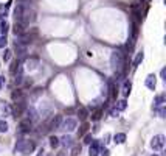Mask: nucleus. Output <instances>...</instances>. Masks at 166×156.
Here are the masks:
<instances>
[{
	"instance_id": "nucleus-1",
	"label": "nucleus",
	"mask_w": 166,
	"mask_h": 156,
	"mask_svg": "<svg viewBox=\"0 0 166 156\" xmlns=\"http://www.w3.org/2000/svg\"><path fill=\"white\" fill-rule=\"evenodd\" d=\"M110 66H112V69L118 73L123 72V67H124V55L121 53V51L115 50L112 56H110Z\"/></svg>"
},
{
	"instance_id": "nucleus-2",
	"label": "nucleus",
	"mask_w": 166,
	"mask_h": 156,
	"mask_svg": "<svg viewBox=\"0 0 166 156\" xmlns=\"http://www.w3.org/2000/svg\"><path fill=\"white\" fill-rule=\"evenodd\" d=\"M34 148H36V145H34L33 140L19 139L17 144H16V151H20V153H23V154H30V153H33Z\"/></svg>"
},
{
	"instance_id": "nucleus-3",
	"label": "nucleus",
	"mask_w": 166,
	"mask_h": 156,
	"mask_svg": "<svg viewBox=\"0 0 166 156\" xmlns=\"http://www.w3.org/2000/svg\"><path fill=\"white\" fill-rule=\"evenodd\" d=\"M76 126H78V122H76V119H73V117H67L65 120H62V123H61V129H64V131H75L76 129Z\"/></svg>"
},
{
	"instance_id": "nucleus-4",
	"label": "nucleus",
	"mask_w": 166,
	"mask_h": 156,
	"mask_svg": "<svg viewBox=\"0 0 166 156\" xmlns=\"http://www.w3.org/2000/svg\"><path fill=\"white\" fill-rule=\"evenodd\" d=\"M163 145H164V136L163 134H157V136L152 137V140H151L152 150H161Z\"/></svg>"
},
{
	"instance_id": "nucleus-5",
	"label": "nucleus",
	"mask_w": 166,
	"mask_h": 156,
	"mask_svg": "<svg viewBox=\"0 0 166 156\" xmlns=\"http://www.w3.org/2000/svg\"><path fill=\"white\" fill-rule=\"evenodd\" d=\"M101 148H103V145L100 144V142L93 140L90 144V148H89V156H98L101 153Z\"/></svg>"
},
{
	"instance_id": "nucleus-6",
	"label": "nucleus",
	"mask_w": 166,
	"mask_h": 156,
	"mask_svg": "<svg viewBox=\"0 0 166 156\" xmlns=\"http://www.w3.org/2000/svg\"><path fill=\"white\" fill-rule=\"evenodd\" d=\"M62 115H54L53 119L50 120V123H48V129H59L61 128V123H62Z\"/></svg>"
},
{
	"instance_id": "nucleus-7",
	"label": "nucleus",
	"mask_w": 166,
	"mask_h": 156,
	"mask_svg": "<svg viewBox=\"0 0 166 156\" xmlns=\"http://www.w3.org/2000/svg\"><path fill=\"white\" fill-rule=\"evenodd\" d=\"M144 84H146V87H147V89L154 90V89H155V86H157L155 75H154V73H149V75L146 76V80H144Z\"/></svg>"
},
{
	"instance_id": "nucleus-8",
	"label": "nucleus",
	"mask_w": 166,
	"mask_h": 156,
	"mask_svg": "<svg viewBox=\"0 0 166 156\" xmlns=\"http://www.w3.org/2000/svg\"><path fill=\"white\" fill-rule=\"evenodd\" d=\"M31 128H33V122L26 120V119L19 123V131H20V133H30Z\"/></svg>"
},
{
	"instance_id": "nucleus-9",
	"label": "nucleus",
	"mask_w": 166,
	"mask_h": 156,
	"mask_svg": "<svg viewBox=\"0 0 166 156\" xmlns=\"http://www.w3.org/2000/svg\"><path fill=\"white\" fill-rule=\"evenodd\" d=\"M14 48H16V51H17V56H20V58L26 53V45H25V44H22V42L19 41V39L14 42Z\"/></svg>"
},
{
	"instance_id": "nucleus-10",
	"label": "nucleus",
	"mask_w": 166,
	"mask_h": 156,
	"mask_svg": "<svg viewBox=\"0 0 166 156\" xmlns=\"http://www.w3.org/2000/svg\"><path fill=\"white\" fill-rule=\"evenodd\" d=\"M59 144H62L65 148H70L75 142H73V137L72 136H68V134H65V136H62L61 139H59Z\"/></svg>"
},
{
	"instance_id": "nucleus-11",
	"label": "nucleus",
	"mask_w": 166,
	"mask_h": 156,
	"mask_svg": "<svg viewBox=\"0 0 166 156\" xmlns=\"http://www.w3.org/2000/svg\"><path fill=\"white\" fill-rule=\"evenodd\" d=\"M25 115H26V120H30V122H34L37 119V112L34 108H26L25 109Z\"/></svg>"
},
{
	"instance_id": "nucleus-12",
	"label": "nucleus",
	"mask_w": 166,
	"mask_h": 156,
	"mask_svg": "<svg viewBox=\"0 0 166 156\" xmlns=\"http://www.w3.org/2000/svg\"><path fill=\"white\" fill-rule=\"evenodd\" d=\"M12 100H14V103H20V101H25V97H23V92L22 90H12V94H11Z\"/></svg>"
},
{
	"instance_id": "nucleus-13",
	"label": "nucleus",
	"mask_w": 166,
	"mask_h": 156,
	"mask_svg": "<svg viewBox=\"0 0 166 156\" xmlns=\"http://www.w3.org/2000/svg\"><path fill=\"white\" fill-rule=\"evenodd\" d=\"M37 64H39V59H37V58H30V59H26L25 67L28 69V70H34V69L37 67Z\"/></svg>"
},
{
	"instance_id": "nucleus-14",
	"label": "nucleus",
	"mask_w": 166,
	"mask_h": 156,
	"mask_svg": "<svg viewBox=\"0 0 166 156\" xmlns=\"http://www.w3.org/2000/svg\"><path fill=\"white\" fill-rule=\"evenodd\" d=\"M164 101H166V97H164V94H161V95H157V97H155V100H154V109H157V108L163 106V105H164Z\"/></svg>"
},
{
	"instance_id": "nucleus-15",
	"label": "nucleus",
	"mask_w": 166,
	"mask_h": 156,
	"mask_svg": "<svg viewBox=\"0 0 166 156\" xmlns=\"http://www.w3.org/2000/svg\"><path fill=\"white\" fill-rule=\"evenodd\" d=\"M143 59H144V51L141 50V51H138L137 56H135V59H134V67H138V66H140V64L143 62Z\"/></svg>"
},
{
	"instance_id": "nucleus-16",
	"label": "nucleus",
	"mask_w": 166,
	"mask_h": 156,
	"mask_svg": "<svg viewBox=\"0 0 166 156\" xmlns=\"http://www.w3.org/2000/svg\"><path fill=\"white\" fill-rule=\"evenodd\" d=\"M130 89H132V83H130V81H126V83L123 84V89H121L123 97H127V95L130 94Z\"/></svg>"
},
{
	"instance_id": "nucleus-17",
	"label": "nucleus",
	"mask_w": 166,
	"mask_h": 156,
	"mask_svg": "<svg viewBox=\"0 0 166 156\" xmlns=\"http://www.w3.org/2000/svg\"><path fill=\"white\" fill-rule=\"evenodd\" d=\"M14 33H16V36H22V34H25V25L16 22V23H14Z\"/></svg>"
},
{
	"instance_id": "nucleus-18",
	"label": "nucleus",
	"mask_w": 166,
	"mask_h": 156,
	"mask_svg": "<svg viewBox=\"0 0 166 156\" xmlns=\"http://www.w3.org/2000/svg\"><path fill=\"white\" fill-rule=\"evenodd\" d=\"M0 109H2V112H3L5 115H11V112H12V108L8 105L6 101H2V105H0Z\"/></svg>"
},
{
	"instance_id": "nucleus-19",
	"label": "nucleus",
	"mask_w": 166,
	"mask_h": 156,
	"mask_svg": "<svg viewBox=\"0 0 166 156\" xmlns=\"http://www.w3.org/2000/svg\"><path fill=\"white\" fill-rule=\"evenodd\" d=\"M113 142H115V144H124V142H126V134H124V133H118V134H115L113 136Z\"/></svg>"
},
{
	"instance_id": "nucleus-20",
	"label": "nucleus",
	"mask_w": 166,
	"mask_h": 156,
	"mask_svg": "<svg viewBox=\"0 0 166 156\" xmlns=\"http://www.w3.org/2000/svg\"><path fill=\"white\" fill-rule=\"evenodd\" d=\"M127 108V101L126 100H117V103H115V109L117 111H124Z\"/></svg>"
},
{
	"instance_id": "nucleus-21",
	"label": "nucleus",
	"mask_w": 166,
	"mask_h": 156,
	"mask_svg": "<svg viewBox=\"0 0 166 156\" xmlns=\"http://www.w3.org/2000/svg\"><path fill=\"white\" fill-rule=\"evenodd\" d=\"M8 28H9V25H8L6 20H2V22H0V36H6Z\"/></svg>"
},
{
	"instance_id": "nucleus-22",
	"label": "nucleus",
	"mask_w": 166,
	"mask_h": 156,
	"mask_svg": "<svg viewBox=\"0 0 166 156\" xmlns=\"http://www.w3.org/2000/svg\"><path fill=\"white\" fill-rule=\"evenodd\" d=\"M78 114H79V119H81V120H86L87 115H89V111H87V108L81 106V108L78 109Z\"/></svg>"
},
{
	"instance_id": "nucleus-23",
	"label": "nucleus",
	"mask_w": 166,
	"mask_h": 156,
	"mask_svg": "<svg viewBox=\"0 0 166 156\" xmlns=\"http://www.w3.org/2000/svg\"><path fill=\"white\" fill-rule=\"evenodd\" d=\"M50 145H51V148H58L61 144H59V137H56V136H50Z\"/></svg>"
},
{
	"instance_id": "nucleus-24",
	"label": "nucleus",
	"mask_w": 166,
	"mask_h": 156,
	"mask_svg": "<svg viewBox=\"0 0 166 156\" xmlns=\"http://www.w3.org/2000/svg\"><path fill=\"white\" fill-rule=\"evenodd\" d=\"M8 6H9V3H6V5H0V17H2V19L8 14Z\"/></svg>"
},
{
	"instance_id": "nucleus-25",
	"label": "nucleus",
	"mask_w": 166,
	"mask_h": 156,
	"mask_svg": "<svg viewBox=\"0 0 166 156\" xmlns=\"http://www.w3.org/2000/svg\"><path fill=\"white\" fill-rule=\"evenodd\" d=\"M70 148H72V156H79L81 154V145H75L73 144Z\"/></svg>"
},
{
	"instance_id": "nucleus-26",
	"label": "nucleus",
	"mask_w": 166,
	"mask_h": 156,
	"mask_svg": "<svg viewBox=\"0 0 166 156\" xmlns=\"http://www.w3.org/2000/svg\"><path fill=\"white\" fill-rule=\"evenodd\" d=\"M8 131V123L5 120H0V133H6Z\"/></svg>"
},
{
	"instance_id": "nucleus-27",
	"label": "nucleus",
	"mask_w": 166,
	"mask_h": 156,
	"mask_svg": "<svg viewBox=\"0 0 166 156\" xmlns=\"http://www.w3.org/2000/svg\"><path fill=\"white\" fill-rule=\"evenodd\" d=\"M11 53H12L11 50L5 48V53H3V61H5V62H8V61H9V58H11Z\"/></svg>"
},
{
	"instance_id": "nucleus-28",
	"label": "nucleus",
	"mask_w": 166,
	"mask_h": 156,
	"mask_svg": "<svg viewBox=\"0 0 166 156\" xmlns=\"http://www.w3.org/2000/svg\"><path fill=\"white\" fill-rule=\"evenodd\" d=\"M6 44H8L6 36H0V48H5V47H6Z\"/></svg>"
},
{
	"instance_id": "nucleus-29",
	"label": "nucleus",
	"mask_w": 166,
	"mask_h": 156,
	"mask_svg": "<svg viewBox=\"0 0 166 156\" xmlns=\"http://www.w3.org/2000/svg\"><path fill=\"white\" fill-rule=\"evenodd\" d=\"M92 142H93V136H92V134H86V136H84V144L90 145Z\"/></svg>"
},
{
	"instance_id": "nucleus-30",
	"label": "nucleus",
	"mask_w": 166,
	"mask_h": 156,
	"mask_svg": "<svg viewBox=\"0 0 166 156\" xmlns=\"http://www.w3.org/2000/svg\"><path fill=\"white\" fill-rule=\"evenodd\" d=\"M5 83H6V80H5V76H0V89H3Z\"/></svg>"
},
{
	"instance_id": "nucleus-31",
	"label": "nucleus",
	"mask_w": 166,
	"mask_h": 156,
	"mask_svg": "<svg viewBox=\"0 0 166 156\" xmlns=\"http://www.w3.org/2000/svg\"><path fill=\"white\" fill-rule=\"evenodd\" d=\"M100 117H101V111H96V112L93 114V120H98Z\"/></svg>"
},
{
	"instance_id": "nucleus-32",
	"label": "nucleus",
	"mask_w": 166,
	"mask_h": 156,
	"mask_svg": "<svg viewBox=\"0 0 166 156\" xmlns=\"http://www.w3.org/2000/svg\"><path fill=\"white\" fill-rule=\"evenodd\" d=\"M158 114H160V117H164V114H166V109L161 106V108L158 109Z\"/></svg>"
},
{
	"instance_id": "nucleus-33",
	"label": "nucleus",
	"mask_w": 166,
	"mask_h": 156,
	"mask_svg": "<svg viewBox=\"0 0 166 156\" xmlns=\"http://www.w3.org/2000/svg\"><path fill=\"white\" fill-rule=\"evenodd\" d=\"M36 156H45V151H44V148H39L37 150V154Z\"/></svg>"
},
{
	"instance_id": "nucleus-34",
	"label": "nucleus",
	"mask_w": 166,
	"mask_h": 156,
	"mask_svg": "<svg viewBox=\"0 0 166 156\" xmlns=\"http://www.w3.org/2000/svg\"><path fill=\"white\" fill-rule=\"evenodd\" d=\"M160 75H161V78H163V80H166V78H164V76H166V69H164V67L161 69V72H160Z\"/></svg>"
},
{
	"instance_id": "nucleus-35",
	"label": "nucleus",
	"mask_w": 166,
	"mask_h": 156,
	"mask_svg": "<svg viewBox=\"0 0 166 156\" xmlns=\"http://www.w3.org/2000/svg\"><path fill=\"white\" fill-rule=\"evenodd\" d=\"M118 112H120V111H117V109H112V111H110V114H112V117H118Z\"/></svg>"
},
{
	"instance_id": "nucleus-36",
	"label": "nucleus",
	"mask_w": 166,
	"mask_h": 156,
	"mask_svg": "<svg viewBox=\"0 0 166 156\" xmlns=\"http://www.w3.org/2000/svg\"><path fill=\"white\" fill-rule=\"evenodd\" d=\"M87 128H89V126H87V123H86V125H82V128H81V134H82V133H84V131H86V129H87Z\"/></svg>"
},
{
	"instance_id": "nucleus-37",
	"label": "nucleus",
	"mask_w": 166,
	"mask_h": 156,
	"mask_svg": "<svg viewBox=\"0 0 166 156\" xmlns=\"http://www.w3.org/2000/svg\"><path fill=\"white\" fill-rule=\"evenodd\" d=\"M103 156H110V151H109V150H104V151H103Z\"/></svg>"
},
{
	"instance_id": "nucleus-38",
	"label": "nucleus",
	"mask_w": 166,
	"mask_h": 156,
	"mask_svg": "<svg viewBox=\"0 0 166 156\" xmlns=\"http://www.w3.org/2000/svg\"><path fill=\"white\" fill-rule=\"evenodd\" d=\"M56 156H67V153H65V151H59Z\"/></svg>"
},
{
	"instance_id": "nucleus-39",
	"label": "nucleus",
	"mask_w": 166,
	"mask_h": 156,
	"mask_svg": "<svg viewBox=\"0 0 166 156\" xmlns=\"http://www.w3.org/2000/svg\"><path fill=\"white\" fill-rule=\"evenodd\" d=\"M152 156H157V154H152Z\"/></svg>"
}]
</instances>
